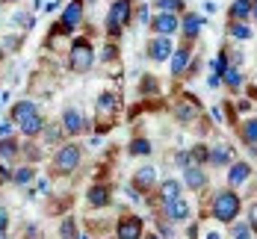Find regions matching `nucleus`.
<instances>
[{
  "label": "nucleus",
  "instance_id": "1",
  "mask_svg": "<svg viewBox=\"0 0 257 239\" xmlns=\"http://www.w3.org/2000/svg\"><path fill=\"white\" fill-rule=\"evenodd\" d=\"M68 65H71V71H74V74H86V71L95 65V51H92V45H89L86 39H77V42H71Z\"/></svg>",
  "mask_w": 257,
  "mask_h": 239
},
{
  "label": "nucleus",
  "instance_id": "2",
  "mask_svg": "<svg viewBox=\"0 0 257 239\" xmlns=\"http://www.w3.org/2000/svg\"><path fill=\"white\" fill-rule=\"evenodd\" d=\"M213 215L219 221H233L239 215V195L231 189H222L216 198H213Z\"/></svg>",
  "mask_w": 257,
  "mask_h": 239
},
{
  "label": "nucleus",
  "instance_id": "3",
  "mask_svg": "<svg viewBox=\"0 0 257 239\" xmlns=\"http://www.w3.org/2000/svg\"><path fill=\"white\" fill-rule=\"evenodd\" d=\"M80 159H83V151L80 145H62L53 157V171L56 174H71L80 168Z\"/></svg>",
  "mask_w": 257,
  "mask_h": 239
},
{
  "label": "nucleus",
  "instance_id": "4",
  "mask_svg": "<svg viewBox=\"0 0 257 239\" xmlns=\"http://www.w3.org/2000/svg\"><path fill=\"white\" fill-rule=\"evenodd\" d=\"M130 21V0H112L109 6V15H106V33L115 36L121 33V27Z\"/></svg>",
  "mask_w": 257,
  "mask_h": 239
},
{
  "label": "nucleus",
  "instance_id": "5",
  "mask_svg": "<svg viewBox=\"0 0 257 239\" xmlns=\"http://www.w3.org/2000/svg\"><path fill=\"white\" fill-rule=\"evenodd\" d=\"M92 124H89V118L86 115H80V109H65L62 112V130L65 133H71V136H77V133H83V130H89Z\"/></svg>",
  "mask_w": 257,
  "mask_h": 239
},
{
  "label": "nucleus",
  "instance_id": "6",
  "mask_svg": "<svg viewBox=\"0 0 257 239\" xmlns=\"http://www.w3.org/2000/svg\"><path fill=\"white\" fill-rule=\"evenodd\" d=\"M80 21H83V3L80 0H71L65 9H62V21H59V30H65V33H71V30H77Z\"/></svg>",
  "mask_w": 257,
  "mask_h": 239
},
{
  "label": "nucleus",
  "instance_id": "7",
  "mask_svg": "<svg viewBox=\"0 0 257 239\" xmlns=\"http://www.w3.org/2000/svg\"><path fill=\"white\" fill-rule=\"evenodd\" d=\"M115 239H142V218L139 215L121 218L118 227H115Z\"/></svg>",
  "mask_w": 257,
  "mask_h": 239
},
{
  "label": "nucleus",
  "instance_id": "8",
  "mask_svg": "<svg viewBox=\"0 0 257 239\" xmlns=\"http://www.w3.org/2000/svg\"><path fill=\"white\" fill-rule=\"evenodd\" d=\"M172 53H175V48H172L169 36H157V39H151V45H148V56H151L154 62H166Z\"/></svg>",
  "mask_w": 257,
  "mask_h": 239
},
{
  "label": "nucleus",
  "instance_id": "9",
  "mask_svg": "<svg viewBox=\"0 0 257 239\" xmlns=\"http://www.w3.org/2000/svg\"><path fill=\"white\" fill-rule=\"evenodd\" d=\"M154 33L157 36H172L175 30L180 27V21H178V15H172V12H163V15H157L154 18Z\"/></svg>",
  "mask_w": 257,
  "mask_h": 239
},
{
  "label": "nucleus",
  "instance_id": "10",
  "mask_svg": "<svg viewBox=\"0 0 257 239\" xmlns=\"http://www.w3.org/2000/svg\"><path fill=\"white\" fill-rule=\"evenodd\" d=\"M183 183L189 186L192 192L204 189V186H207V171H204V168H198V165H189V168H183Z\"/></svg>",
  "mask_w": 257,
  "mask_h": 239
},
{
  "label": "nucleus",
  "instance_id": "11",
  "mask_svg": "<svg viewBox=\"0 0 257 239\" xmlns=\"http://www.w3.org/2000/svg\"><path fill=\"white\" fill-rule=\"evenodd\" d=\"M166 215H169L172 221H186V218H189V201H186V198L166 201Z\"/></svg>",
  "mask_w": 257,
  "mask_h": 239
},
{
  "label": "nucleus",
  "instance_id": "12",
  "mask_svg": "<svg viewBox=\"0 0 257 239\" xmlns=\"http://www.w3.org/2000/svg\"><path fill=\"white\" fill-rule=\"evenodd\" d=\"M33 115H39V106L33 101H18L12 106V121H18V124H24L27 118H33Z\"/></svg>",
  "mask_w": 257,
  "mask_h": 239
},
{
  "label": "nucleus",
  "instance_id": "13",
  "mask_svg": "<svg viewBox=\"0 0 257 239\" xmlns=\"http://www.w3.org/2000/svg\"><path fill=\"white\" fill-rule=\"evenodd\" d=\"M154 180H157V174H154V168H151V165H142V168L133 174V186H136V189H142V192H145V189H151Z\"/></svg>",
  "mask_w": 257,
  "mask_h": 239
},
{
  "label": "nucleus",
  "instance_id": "14",
  "mask_svg": "<svg viewBox=\"0 0 257 239\" xmlns=\"http://www.w3.org/2000/svg\"><path fill=\"white\" fill-rule=\"evenodd\" d=\"M201 27H204V18H201V15H192V12H189V15L183 18L180 30H183V36H186V39H195V36L201 33Z\"/></svg>",
  "mask_w": 257,
  "mask_h": 239
},
{
  "label": "nucleus",
  "instance_id": "15",
  "mask_svg": "<svg viewBox=\"0 0 257 239\" xmlns=\"http://www.w3.org/2000/svg\"><path fill=\"white\" fill-rule=\"evenodd\" d=\"M248 174H251V168H248V162H233L231 171H228V183L231 186H239L248 180Z\"/></svg>",
  "mask_w": 257,
  "mask_h": 239
},
{
  "label": "nucleus",
  "instance_id": "16",
  "mask_svg": "<svg viewBox=\"0 0 257 239\" xmlns=\"http://www.w3.org/2000/svg\"><path fill=\"white\" fill-rule=\"evenodd\" d=\"M186 65H189V51L186 48H175V53H172V74L180 77L186 71Z\"/></svg>",
  "mask_w": 257,
  "mask_h": 239
},
{
  "label": "nucleus",
  "instance_id": "17",
  "mask_svg": "<svg viewBox=\"0 0 257 239\" xmlns=\"http://www.w3.org/2000/svg\"><path fill=\"white\" fill-rule=\"evenodd\" d=\"M86 198H89L92 207H106V204H109V189H106V186H92Z\"/></svg>",
  "mask_w": 257,
  "mask_h": 239
},
{
  "label": "nucleus",
  "instance_id": "18",
  "mask_svg": "<svg viewBox=\"0 0 257 239\" xmlns=\"http://www.w3.org/2000/svg\"><path fill=\"white\" fill-rule=\"evenodd\" d=\"M18 157V142L15 139H0V162H12V159Z\"/></svg>",
  "mask_w": 257,
  "mask_h": 239
},
{
  "label": "nucleus",
  "instance_id": "19",
  "mask_svg": "<svg viewBox=\"0 0 257 239\" xmlns=\"http://www.w3.org/2000/svg\"><path fill=\"white\" fill-rule=\"evenodd\" d=\"M242 139L248 142L251 154H257V118H248V121L242 124Z\"/></svg>",
  "mask_w": 257,
  "mask_h": 239
},
{
  "label": "nucleus",
  "instance_id": "20",
  "mask_svg": "<svg viewBox=\"0 0 257 239\" xmlns=\"http://www.w3.org/2000/svg\"><path fill=\"white\" fill-rule=\"evenodd\" d=\"M210 162H213V165H228V162H231V148H228V145H213Z\"/></svg>",
  "mask_w": 257,
  "mask_h": 239
},
{
  "label": "nucleus",
  "instance_id": "21",
  "mask_svg": "<svg viewBox=\"0 0 257 239\" xmlns=\"http://www.w3.org/2000/svg\"><path fill=\"white\" fill-rule=\"evenodd\" d=\"M95 109H98L101 115H109V112H115V109H118V98L106 92V95H101V98H98V104H95Z\"/></svg>",
  "mask_w": 257,
  "mask_h": 239
},
{
  "label": "nucleus",
  "instance_id": "22",
  "mask_svg": "<svg viewBox=\"0 0 257 239\" xmlns=\"http://www.w3.org/2000/svg\"><path fill=\"white\" fill-rule=\"evenodd\" d=\"M42 130H45V118L42 115H33V118H27L24 124H21V133L24 136H39Z\"/></svg>",
  "mask_w": 257,
  "mask_h": 239
},
{
  "label": "nucleus",
  "instance_id": "23",
  "mask_svg": "<svg viewBox=\"0 0 257 239\" xmlns=\"http://www.w3.org/2000/svg\"><path fill=\"white\" fill-rule=\"evenodd\" d=\"M33 177H36V168H33V165H21V168H15V171H12V180H15L18 186L33 183Z\"/></svg>",
  "mask_w": 257,
  "mask_h": 239
},
{
  "label": "nucleus",
  "instance_id": "24",
  "mask_svg": "<svg viewBox=\"0 0 257 239\" xmlns=\"http://www.w3.org/2000/svg\"><path fill=\"white\" fill-rule=\"evenodd\" d=\"M222 83H228L231 89H239V86H242V74H239V68H236V65H228V71L222 74Z\"/></svg>",
  "mask_w": 257,
  "mask_h": 239
},
{
  "label": "nucleus",
  "instance_id": "25",
  "mask_svg": "<svg viewBox=\"0 0 257 239\" xmlns=\"http://www.w3.org/2000/svg\"><path fill=\"white\" fill-rule=\"evenodd\" d=\"M178 118L183 121V124L195 121V118H198V106H195V104H180L178 106Z\"/></svg>",
  "mask_w": 257,
  "mask_h": 239
},
{
  "label": "nucleus",
  "instance_id": "26",
  "mask_svg": "<svg viewBox=\"0 0 257 239\" xmlns=\"http://www.w3.org/2000/svg\"><path fill=\"white\" fill-rule=\"evenodd\" d=\"M251 15V0H236L231 6V18L236 21V18H248Z\"/></svg>",
  "mask_w": 257,
  "mask_h": 239
},
{
  "label": "nucleus",
  "instance_id": "27",
  "mask_svg": "<svg viewBox=\"0 0 257 239\" xmlns=\"http://www.w3.org/2000/svg\"><path fill=\"white\" fill-rule=\"evenodd\" d=\"M160 189H163V201H175V198H180V183L178 180H166Z\"/></svg>",
  "mask_w": 257,
  "mask_h": 239
},
{
  "label": "nucleus",
  "instance_id": "28",
  "mask_svg": "<svg viewBox=\"0 0 257 239\" xmlns=\"http://www.w3.org/2000/svg\"><path fill=\"white\" fill-rule=\"evenodd\" d=\"M59 236H62V239H77V221H74L71 215L59 224Z\"/></svg>",
  "mask_w": 257,
  "mask_h": 239
},
{
  "label": "nucleus",
  "instance_id": "29",
  "mask_svg": "<svg viewBox=\"0 0 257 239\" xmlns=\"http://www.w3.org/2000/svg\"><path fill=\"white\" fill-rule=\"evenodd\" d=\"M231 236L233 239H251V227H248V221H233Z\"/></svg>",
  "mask_w": 257,
  "mask_h": 239
},
{
  "label": "nucleus",
  "instance_id": "30",
  "mask_svg": "<svg viewBox=\"0 0 257 239\" xmlns=\"http://www.w3.org/2000/svg\"><path fill=\"white\" fill-rule=\"evenodd\" d=\"M130 154H133V157L151 154V142H148V139H133V142H130Z\"/></svg>",
  "mask_w": 257,
  "mask_h": 239
},
{
  "label": "nucleus",
  "instance_id": "31",
  "mask_svg": "<svg viewBox=\"0 0 257 239\" xmlns=\"http://www.w3.org/2000/svg\"><path fill=\"white\" fill-rule=\"evenodd\" d=\"M228 33H231L233 39H239V42H245V39H251V30H248L245 24H236V21L231 24V30H228Z\"/></svg>",
  "mask_w": 257,
  "mask_h": 239
},
{
  "label": "nucleus",
  "instance_id": "32",
  "mask_svg": "<svg viewBox=\"0 0 257 239\" xmlns=\"http://www.w3.org/2000/svg\"><path fill=\"white\" fill-rule=\"evenodd\" d=\"M157 6L163 9V12H178V9H183V0H157Z\"/></svg>",
  "mask_w": 257,
  "mask_h": 239
},
{
  "label": "nucleus",
  "instance_id": "33",
  "mask_svg": "<svg viewBox=\"0 0 257 239\" xmlns=\"http://www.w3.org/2000/svg\"><path fill=\"white\" fill-rule=\"evenodd\" d=\"M189 159H195V162H207V159H210V148L195 145V148H192V154H189Z\"/></svg>",
  "mask_w": 257,
  "mask_h": 239
},
{
  "label": "nucleus",
  "instance_id": "34",
  "mask_svg": "<svg viewBox=\"0 0 257 239\" xmlns=\"http://www.w3.org/2000/svg\"><path fill=\"white\" fill-rule=\"evenodd\" d=\"M225 71H228V59H225V53H219V56H216V62H213V74H216V77H222Z\"/></svg>",
  "mask_w": 257,
  "mask_h": 239
},
{
  "label": "nucleus",
  "instance_id": "35",
  "mask_svg": "<svg viewBox=\"0 0 257 239\" xmlns=\"http://www.w3.org/2000/svg\"><path fill=\"white\" fill-rule=\"evenodd\" d=\"M12 21H15L18 27L24 24V30H30V27H33V15H24V12H15V18H12Z\"/></svg>",
  "mask_w": 257,
  "mask_h": 239
},
{
  "label": "nucleus",
  "instance_id": "36",
  "mask_svg": "<svg viewBox=\"0 0 257 239\" xmlns=\"http://www.w3.org/2000/svg\"><path fill=\"white\" fill-rule=\"evenodd\" d=\"M45 136H48V145H56V142L62 139V130H59V127H48Z\"/></svg>",
  "mask_w": 257,
  "mask_h": 239
},
{
  "label": "nucleus",
  "instance_id": "37",
  "mask_svg": "<svg viewBox=\"0 0 257 239\" xmlns=\"http://www.w3.org/2000/svg\"><path fill=\"white\" fill-rule=\"evenodd\" d=\"M139 89H142V92H148V95H151V92H157V80L145 77V83H139Z\"/></svg>",
  "mask_w": 257,
  "mask_h": 239
},
{
  "label": "nucleus",
  "instance_id": "38",
  "mask_svg": "<svg viewBox=\"0 0 257 239\" xmlns=\"http://www.w3.org/2000/svg\"><path fill=\"white\" fill-rule=\"evenodd\" d=\"M6 227H9V212L0 207V230H6Z\"/></svg>",
  "mask_w": 257,
  "mask_h": 239
},
{
  "label": "nucleus",
  "instance_id": "39",
  "mask_svg": "<svg viewBox=\"0 0 257 239\" xmlns=\"http://www.w3.org/2000/svg\"><path fill=\"white\" fill-rule=\"evenodd\" d=\"M9 133H12V124L3 121V124H0V139H9Z\"/></svg>",
  "mask_w": 257,
  "mask_h": 239
},
{
  "label": "nucleus",
  "instance_id": "40",
  "mask_svg": "<svg viewBox=\"0 0 257 239\" xmlns=\"http://www.w3.org/2000/svg\"><path fill=\"white\" fill-rule=\"evenodd\" d=\"M112 56H115V45H106L103 48V59H112Z\"/></svg>",
  "mask_w": 257,
  "mask_h": 239
},
{
  "label": "nucleus",
  "instance_id": "41",
  "mask_svg": "<svg viewBox=\"0 0 257 239\" xmlns=\"http://www.w3.org/2000/svg\"><path fill=\"white\" fill-rule=\"evenodd\" d=\"M207 83H210V89H216V86H222V77H216V74H210V77H207Z\"/></svg>",
  "mask_w": 257,
  "mask_h": 239
},
{
  "label": "nucleus",
  "instance_id": "42",
  "mask_svg": "<svg viewBox=\"0 0 257 239\" xmlns=\"http://www.w3.org/2000/svg\"><path fill=\"white\" fill-rule=\"evenodd\" d=\"M160 233H166V239H169V236H172V227H169L166 221H160Z\"/></svg>",
  "mask_w": 257,
  "mask_h": 239
},
{
  "label": "nucleus",
  "instance_id": "43",
  "mask_svg": "<svg viewBox=\"0 0 257 239\" xmlns=\"http://www.w3.org/2000/svg\"><path fill=\"white\" fill-rule=\"evenodd\" d=\"M248 227H257V204L251 207V221H248Z\"/></svg>",
  "mask_w": 257,
  "mask_h": 239
},
{
  "label": "nucleus",
  "instance_id": "44",
  "mask_svg": "<svg viewBox=\"0 0 257 239\" xmlns=\"http://www.w3.org/2000/svg\"><path fill=\"white\" fill-rule=\"evenodd\" d=\"M36 189H39V192H48V189H51V183H48V180H39V186H36Z\"/></svg>",
  "mask_w": 257,
  "mask_h": 239
},
{
  "label": "nucleus",
  "instance_id": "45",
  "mask_svg": "<svg viewBox=\"0 0 257 239\" xmlns=\"http://www.w3.org/2000/svg\"><path fill=\"white\" fill-rule=\"evenodd\" d=\"M6 98H9V92H0V104H6Z\"/></svg>",
  "mask_w": 257,
  "mask_h": 239
},
{
  "label": "nucleus",
  "instance_id": "46",
  "mask_svg": "<svg viewBox=\"0 0 257 239\" xmlns=\"http://www.w3.org/2000/svg\"><path fill=\"white\" fill-rule=\"evenodd\" d=\"M251 15L257 18V0H251Z\"/></svg>",
  "mask_w": 257,
  "mask_h": 239
},
{
  "label": "nucleus",
  "instance_id": "47",
  "mask_svg": "<svg viewBox=\"0 0 257 239\" xmlns=\"http://www.w3.org/2000/svg\"><path fill=\"white\" fill-rule=\"evenodd\" d=\"M204 239H222V236H219V233H207Z\"/></svg>",
  "mask_w": 257,
  "mask_h": 239
},
{
  "label": "nucleus",
  "instance_id": "48",
  "mask_svg": "<svg viewBox=\"0 0 257 239\" xmlns=\"http://www.w3.org/2000/svg\"><path fill=\"white\" fill-rule=\"evenodd\" d=\"M0 239H6V230H0Z\"/></svg>",
  "mask_w": 257,
  "mask_h": 239
},
{
  "label": "nucleus",
  "instance_id": "49",
  "mask_svg": "<svg viewBox=\"0 0 257 239\" xmlns=\"http://www.w3.org/2000/svg\"><path fill=\"white\" fill-rule=\"evenodd\" d=\"M77 239H92V236H86V233H83V236H77Z\"/></svg>",
  "mask_w": 257,
  "mask_h": 239
},
{
  "label": "nucleus",
  "instance_id": "50",
  "mask_svg": "<svg viewBox=\"0 0 257 239\" xmlns=\"http://www.w3.org/2000/svg\"><path fill=\"white\" fill-rule=\"evenodd\" d=\"M3 3H18V0H3Z\"/></svg>",
  "mask_w": 257,
  "mask_h": 239
},
{
  "label": "nucleus",
  "instance_id": "51",
  "mask_svg": "<svg viewBox=\"0 0 257 239\" xmlns=\"http://www.w3.org/2000/svg\"><path fill=\"white\" fill-rule=\"evenodd\" d=\"M145 239H160V236H145Z\"/></svg>",
  "mask_w": 257,
  "mask_h": 239
}]
</instances>
